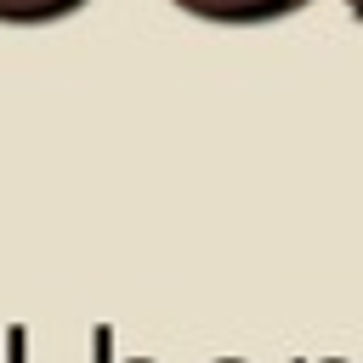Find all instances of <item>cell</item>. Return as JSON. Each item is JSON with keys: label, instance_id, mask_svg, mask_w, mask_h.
Masks as SVG:
<instances>
[{"label": "cell", "instance_id": "1", "mask_svg": "<svg viewBox=\"0 0 363 363\" xmlns=\"http://www.w3.org/2000/svg\"><path fill=\"white\" fill-rule=\"evenodd\" d=\"M170 6H182L187 17H199V23H221V28H261V23H284V17H295L301 6H312V0H170Z\"/></svg>", "mask_w": 363, "mask_h": 363}, {"label": "cell", "instance_id": "2", "mask_svg": "<svg viewBox=\"0 0 363 363\" xmlns=\"http://www.w3.org/2000/svg\"><path fill=\"white\" fill-rule=\"evenodd\" d=\"M79 6L91 0H0V28H45V23L74 17Z\"/></svg>", "mask_w": 363, "mask_h": 363}, {"label": "cell", "instance_id": "3", "mask_svg": "<svg viewBox=\"0 0 363 363\" xmlns=\"http://www.w3.org/2000/svg\"><path fill=\"white\" fill-rule=\"evenodd\" d=\"M91 363H113V329L108 323L91 329ZM130 363H153V357H130Z\"/></svg>", "mask_w": 363, "mask_h": 363}, {"label": "cell", "instance_id": "4", "mask_svg": "<svg viewBox=\"0 0 363 363\" xmlns=\"http://www.w3.org/2000/svg\"><path fill=\"white\" fill-rule=\"evenodd\" d=\"M6 363H28V329L23 323L6 329Z\"/></svg>", "mask_w": 363, "mask_h": 363}, {"label": "cell", "instance_id": "5", "mask_svg": "<svg viewBox=\"0 0 363 363\" xmlns=\"http://www.w3.org/2000/svg\"><path fill=\"white\" fill-rule=\"evenodd\" d=\"M346 6H352V17H357V23H363V0H346Z\"/></svg>", "mask_w": 363, "mask_h": 363}, {"label": "cell", "instance_id": "6", "mask_svg": "<svg viewBox=\"0 0 363 363\" xmlns=\"http://www.w3.org/2000/svg\"><path fill=\"white\" fill-rule=\"evenodd\" d=\"M295 363H306V357H295Z\"/></svg>", "mask_w": 363, "mask_h": 363}]
</instances>
